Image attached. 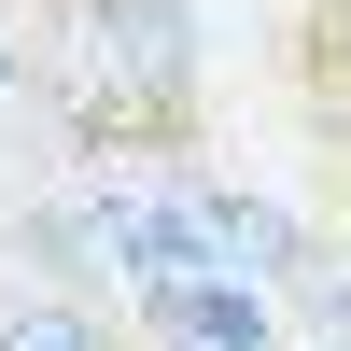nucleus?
Here are the masks:
<instances>
[{"mask_svg": "<svg viewBox=\"0 0 351 351\" xmlns=\"http://www.w3.org/2000/svg\"><path fill=\"white\" fill-rule=\"evenodd\" d=\"M141 324H155L169 351H267V337H281V309L253 295L239 267H211V281H169V295H141Z\"/></svg>", "mask_w": 351, "mask_h": 351, "instance_id": "obj_3", "label": "nucleus"}, {"mask_svg": "<svg viewBox=\"0 0 351 351\" xmlns=\"http://www.w3.org/2000/svg\"><path fill=\"white\" fill-rule=\"evenodd\" d=\"M169 197L197 211V239H211V267H239L253 295H295V281H309V225L281 211V197H253V183H211V169H183Z\"/></svg>", "mask_w": 351, "mask_h": 351, "instance_id": "obj_2", "label": "nucleus"}, {"mask_svg": "<svg viewBox=\"0 0 351 351\" xmlns=\"http://www.w3.org/2000/svg\"><path fill=\"white\" fill-rule=\"evenodd\" d=\"M14 71H28V56H14V28H0V99H14Z\"/></svg>", "mask_w": 351, "mask_h": 351, "instance_id": "obj_5", "label": "nucleus"}, {"mask_svg": "<svg viewBox=\"0 0 351 351\" xmlns=\"http://www.w3.org/2000/svg\"><path fill=\"white\" fill-rule=\"evenodd\" d=\"M84 71L112 99H183L197 84V0H84Z\"/></svg>", "mask_w": 351, "mask_h": 351, "instance_id": "obj_1", "label": "nucleus"}, {"mask_svg": "<svg viewBox=\"0 0 351 351\" xmlns=\"http://www.w3.org/2000/svg\"><path fill=\"white\" fill-rule=\"evenodd\" d=\"M0 351H99V309H84V295H43V309H0Z\"/></svg>", "mask_w": 351, "mask_h": 351, "instance_id": "obj_4", "label": "nucleus"}]
</instances>
